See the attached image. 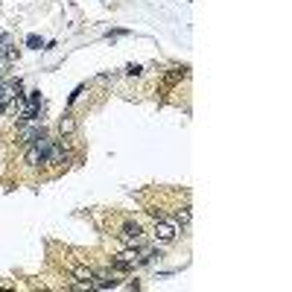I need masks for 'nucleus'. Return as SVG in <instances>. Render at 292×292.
<instances>
[{
  "mask_svg": "<svg viewBox=\"0 0 292 292\" xmlns=\"http://www.w3.org/2000/svg\"><path fill=\"white\" fill-rule=\"evenodd\" d=\"M175 225L173 222H164V219H155V240L158 243H173L175 240Z\"/></svg>",
  "mask_w": 292,
  "mask_h": 292,
  "instance_id": "nucleus-1",
  "label": "nucleus"
},
{
  "mask_svg": "<svg viewBox=\"0 0 292 292\" xmlns=\"http://www.w3.org/2000/svg\"><path fill=\"white\" fill-rule=\"evenodd\" d=\"M126 73H128V76H140V64H128Z\"/></svg>",
  "mask_w": 292,
  "mask_h": 292,
  "instance_id": "nucleus-13",
  "label": "nucleus"
},
{
  "mask_svg": "<svg viewBox=\"0 0 292 292\" xmlns=\"http://www.w3.org/2000/svg\"><path fill=\"white\" fill-rule=\"evenodd\" d=\"M26 164H29V167H41V164H44V155H41V149H38L35 143L26 149Z\"/></svg>",
  "mask_w": 292,
  "mask_h": 292,
  "instance_id": "nucleus-7",
  "label": "nucleus"
},
{
  "mask_svg": "<svg viewBox=\"0 0 292 292\" xmlns=\"http://www.w3.org/2000/svg\"><path fill=\"white\" fill-rule=\"evenodd\" d=\"M58 132H61V135H73V132H76V123H73L70 117H64V120L58 123Z\"/></svg>",
  "mask_w": 292,
  "mask_h": 292,
  "instance_id": "nucleus-8",
  "label": "nucleus"
},
{
  "mask_svg": "<svg viewBox=\"0 0 292 292\" xmlns=\"http://www.w3.org/2000/svg\"><path fill=\"white\" fill-rule=\"evenodd\" d=\"M26 103H33V105H41V91H29V100Z\"/></svg>",
  "mask_w": 292,
  "mask_h": 292,
  "instance_id": "nucleus-12",
  "label": "nucleus"
},
{
  "mask_svg": "<svg viewBox=\"0 0 292 292\" xmlns=\"http://www.w3.org/2000/svg\"><path fill=\"white\" fill-rule=\"evenodd\" d=\"M26 47H33V50H41V38H38V35H26Z\"/></svg>",
  "mask_w": 292,
  "mask_h": 292,
  "instance_id": "nucleus-11",
  "label": "nucleus"
},
{
  "mask_svg": "<svg viewBox=\"0 0 292 292\" xmlns=\"http://www.w3.org/2000/svg\"><path fill=\"white\" fill-rule=\"evenodd\" d=\"M61 161H64V149H61V143H58V140H53L50 152L44 155V164H61Z\"/></svg>",
  "mask_w": 292,
  "mask_h": 292,
  "instance_id": "nucleus-6",
  "label": "nucleus"
},
{
  "mask_svg": "<svg viewBox=\"0 0 292 292\" xmlns=\"http://www.w3.org/2000/svg\"><path fill=\"white\" fill-rule=\"evenodd\" d=\"M44 135H47L44 126H26V123L21 126V143H35V140L44 138Z\"/></svg>",
  "mask_w": 292,
  "mask_h": 292,
  "instance_id": "nucleus-4",
  "label": "nucleus"
},
{
  "mask_svg": "<svg viewBox=\"0 0 292 292\" xmlns=\"http://www.w3.org/2000/svg\"><path fill=\"white\" fill-rule=\"evenodd\" d=\"M120 237H123L126 243H132V245H140V243H143V228H140L138 222H126Z\"/></svg>",
  "mask_w": 292,
  "mask_h": 292,
  "instance_id": "nucleus-2",
  "label": "nucleus"
},
{
  "mask_svg": "<svg viewBox=\"0 0 292 292\" xmlns=\"http://www.w3.org/2000/svg\"><path fill=\"white\" fill-rule=\"evenodd\" d=\"M12 44V35H0V58L6 56V50H9Z\"/></svg>",
  "mask_w": 292,
  "mask_h": 292,
  "instance_id": "nucleus-10",
  "label": "nucleus"
},
{
  "mask_svg": "<svg viewBox=\"0 0 292 292\" xmlns=\"http://www.w3.org/2000/svg\"><path fill=\"white\" fill-rule=\"evenodd\" d=\"M190 219H193V213H190V208H181L178 213H175V222H178V225H190Z\"/></svg>",
  "mask_w": 292,
  "mask_h": 292,
  "instance_id": "nucleus-9",
  "label": "nucleus"
},
{
  "mask_svg": "<svg viewBox=\"0 0 292 292\" xmlns=\"http://www.w3.org/2000/svg\"><path fill=\"white\" fill-rule=\"evenodd\" d=\"M73 278L91 289V286H93V269H88V266H73Z\"/></svg>",
  "mask_w": 292,
  "mask_h": 292,
  "instance_id": "nucleus-5",
  "label": "nucleus"
},
{
  "mask_svg": "<svg viewBox=\"0 0 292 292\" xmlns=\"http://www.w3.org/2000/svg\"><path fill=\"white\" fill-rule=\"evenodd\" d=\"M93 286H100V289H114L117 286V275L114 272H93Z\"/></svg>",
  "mask_w": 292,
  "mask_h": 292,
  "instance_id": "nucleus-3",
  "label": "nucleus"
}]
</instances>
